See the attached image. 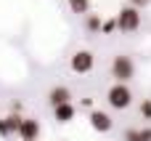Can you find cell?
Segmentation results:
<instances>
[{
  "label": "cell",
  "mask_w": 151,
  "mask_h": 141,
  "mask_svg": "<svg viewBox=\"0 0 151 141\" xmlns=\"http://www.w3.org/2000/svg\"><path fill=\"white\" fill-rule=\"evenodd\" d=\"M111 77H114L117 83H125V85H127V80L135 77V61H133L130 56H125V53L114 56V61H111Z\"/></svg>",
  "instance_id": "obj_1"
},
{
  "label": "cell",
  "mask_w": 151,
  "mask_h": 141,
  "mask_svg": "<svg viewBox=\"0 0 151 141\" xmlns=\"http://www.w3.org/2000/svg\"><path fill=\"white\" fill-rule=\"evenodd\" d=\"M106 101L111 109H127L133 104V91L125 85V83H114L109 91H106Z\"/></svg>",
  "instance_id": "obj_2"
},
{
  "label": "cell",
  "mask_w": 151,
  "mask_h": 141,
  "mask_svg": "<svg viewBox=\"0 0 151 141\" xmlns=\"http://www.w3.org/2000/svg\"><path fill=\"white\" fill-rule=\"evenodd\" d=\"M138 27H141V13H138V8H133V5H125V8L117 13V29H122V32L133 35Z\"/></svg>",
  "instance_id": "obj_3"
},
{
  "label": "cell",
  "mask_w": 151,
  "mask_h": 141,
  "mask_svg": "<svg viewBox=\"0 0 151 141\" xmlns=\"http://www.w3.org/2000/svg\"><path fill=\"white\" fill-rule=\"evenodd\" d=\"M93 67H96V56H93V51H77V53L69 59V69H72L74 75H88Z\"/></svg>",
  "instance_id": "obj_4"
},
{
  "label": "cell",
  "mask_w": 151,
  "mask_h": 141,
  "mask_svg": "<svg viewBox=\"0 0 151 141\" xmlns=\"http://www.w3.org/2000/svg\"><path fill=\"white\" fill-rule=\"evenodd\" d=\"M88 120H90V128H93V131H98V133H109V131L114 128L111 115H109V112H101V109H93Z\"/></svg>",
  "instance_id": "obj_5"
},
{
  "label": "cell",
  "mask_w": 151,
  "mask_h": 141,
  "mask_svg": "<svg viewBox=\"0 0 151 141\" xmlns=\"http://www.w3.org/2000/svg\"><path fill=\"white\" fill-rule=\"evenodd\" d=\"M16 136H21V141H37V136H40V123L35 117H21Z\"/></svg>",
  "instance_id": "obj_6"
},
{
  "label": "cell",
  "mask_w": 151,
  "mask_h": 141,
  "mask_svg": "<svg viewBox=\"0 0 151 141\" xmlns=\"http://www.w3.org/2000/svg\"><path fill=\"white\" fill-rule=\"evenodd\" d=\"M72 101V91L66 88V85H56L50 93H48V104L56 109V107H61V104H69Z\"/></svg>",
  "instance_id": "obj_7"
},
{
  "label": "cell",
  "mask_w": 151,
  "mask_h": 141,
  "mask_svg": "<svg viewBox=\"0 0 151 141\" xmlns=\"http://www.w3.org/2000/svg\"><path fill=\"white\" fill-rule=\"evenodd\" d=\"M19 123H21L19 115H5V117H0V136H3V139L16 136V133H19Z\"/></svg>",
  "instance_id": "obj_8"
},
{
  "label": "cell",
  "mask_w": 151,
  "mask_h": 141,
  "mask_svg": "<svg viewBox=\"0 0 151 141\" xmlns=\"http://www.w3.org/2000/svg\"><path fill=\"white\" fill-rule=\"evenodd\" d=\"M53 117H56V123H72L74 117H77V107L69 101V104H61V107H56L53 109Z\"/></svg>",
  "instance_id": "obj_9"
},
{
  "label": "cell",
  "mask_w": 151,
  "mask_h": 141,
  "mask_svg": "<svg viewBox=\"0 0 151 141\" xmlns=\"http://www.w3.org/2000/svg\"><path fill=\"white\" fill-rule=\"evenodd\" d=\"M125 141H151V128H127Z\"/></svg>",
  "instance_id": "obj_10"
},
{
  "label": "cell",
  "mask_w": 151,
  "mask_h": 141,
  "mask_svg": "<svg viewBox=\"0 0 151 141\" xmlns=\"http://www.w3.org/2000/svg\"><path fill=\"white\" fill-rule=\"evenodd\" d=\"M72 13H88L90 11V0H66Z\"/></svg>",
  "instance_id": "obj_11"
},
{
  "label": "cell",
  "mask_w": 151,
  "mask_h": 141,
  "mask_svg": "<svg viewBox=\"0 0 151 141\" xmlns=\"http://www.w3.org/2000/svg\"><path fill=\"white\" fill-rule=\"evenodd\" d=\"M85 24H88V29H90V32H101V19H98L96 13H90Z\"/></svg>",
  "instance_id": "obj_12"
},
{
  "label": "cell",
  "mask_w": 151,
  "mask_h": 141,
  "mask_svg": "<svg viewBox=\"0 0 151 141\" xmlns=\"http://www.w3.org/2000/svg\"><path fill=\"white\" fill-rule=\"evenodd\" d=\"M141 117H143L146 123H151V99H143V101H141Z\"/></svg>",
  "instance_id": "obj_13"
},
{
  "label": "cell",
  "mask_w": 151,
  "mask_h": 141,
  "mask_svg": "<svg viewBox=\"0 0 151 141\" xmlns=\"http://www.w3.org/2000/svg\"><path fill=\"white\" fill-rule=\"evenodd\" d=\"M117 29V19H109V21H101V32L104 35H109V32H114Z\"/></svg>",
  "instance_id": "obj_14"
},
{
  "label": "cell",
  "mask_w": 151,
  "mask_h": 141,
  "mask_svg": "<svg viewBox=\"0 0 151 141\" xmlns=\"http://www.w3.org/2000/svg\"><path fill=\"white\" fill-rule=\"evenodd\" d=\"M151 0H130V5H133V8H143V5H149Z\"/></svg>",
  "instance_id": "obj_15"
}]
</instances>
